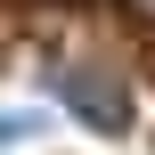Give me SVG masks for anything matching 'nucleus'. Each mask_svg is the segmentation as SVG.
<instances>
[{
	"label": "nucleus",
	"instance_id": "nucleus-1",
	"mask_svg": "<svg viewBox=\"0 0 155 155\" xmlns=\"http://www.w3.org/2000/svg\"><path fill=\"white\" fill-rule=\"evenodd\" d=\"M41 131V114H0V147H16V139H33Z\"/></svg>",
	"mask_w": 155,
	"mask_h": 155
}]
</instances>
